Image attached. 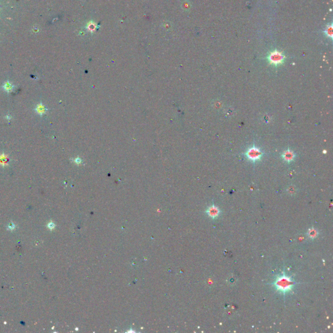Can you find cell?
Segmentation results:
<instances>
[{"label":"cell","instance_id":"obj_1","mask_svg":"<svg viewBox=\"0 0 333 333\" xmlns=\"http://www.w3.org/2000/svg\"><path fill=\"white\" fill-rule=\"evenodd\" d=\"M294 284L295 282L292 278L288 277L285 274L279 276L273 283L277 290L284 293L291 291L294 286Z\"/></svg>","mask_w":333,"mask_h":333},{"label":"cell","instance_id":"obj_2","mask_svg":"<svg viewBox=\"0 0 333 333\" xmlns=\"http://www.w3.org/2000/svg\"><path fill=\"white\" fill-rule=\"evenodd\" d=\"M285 55H284L282 52L279 51L277 50L271 51L267 57L269 63L274 66H278L282 64L284 60H285Z\"/></svg>","mask_w":333,"mask_h":333},{"label":"cell","instance_id":"obj_3","mask_svg":"<svg viewBox=\"0 0 333 333\" xmlns=\"http://www.w3.org/2000/svg\"><path fill=\"white\" fill-rule=\"evenodd\" d=\"M263 155V153L261 152L260 149H258L256 147H252L249 148L246 152V156L249 160L252 161H257L261 158V157Z\"/></svg>","mask_w":333,"mask_h":333},{"label":"cell","instance_id":"obj_4","mask_svg":"<svg viewBox=\"0 0 333 333\" xmlns=\"http://www.w3.org/2000/svg\"><path fill=\"white\" fill-rule=\"evenodd\" d=\"M206 213L210 217H212V219H215V218H217L219 216L220 209H219V208L216 206L212 205L208 208Z\"/></svg>","mask_w":333,"mask_h":333},{"label":"cell","instance_id":"obj_5","mask_svg":"<svg viewBox=\"0 0 333 333\" xmlns=\"http://www.w3.org/2000/svg\"><path fill=\"white\" fill-rule=\"evenodd\" d=\"M2 87L4 91H5L6 93H12V92H13V91L15 90V85L11 82H10L9 81H7L3 83Z\"/></svg>","mask_w":333,"mask_h":333},{"label":"cell","instance_id":"obj_6","mask_svg":"<svg viewBox=\"0 0 333 333\" xmlns=\"http://www.w3.org/2000/svg\"><path fill=\"white\" fill-rule=\"evenodd\" d=\"M35 110L36 113L37 114H38L39 115L42 116L43 115H45V114L47 112L48 109L46 107V106H45V105L41 102V103H39L37 105Z\"/></svg>","mask_w":333,"mask_h":333},{"label":"cell","instance_id":"obj_7","mask_svg":"<svg viewBox=\"0 0 333 333\" xmlns=\"http://www.w3.org/2000/svg\"><path fill=\"white\" fill-rule=\"evenodd\" d=\"M9 157L7 155L4 154V153L0 154V166H2L3 167L8 166L9 165Z\"/></svg>","mask_w":333,"mask_h":333},{"label":"cell","instance_id":"obj_8","mask_svg":"<svg viewBox=\"0 0 333 333\" xmlns=\"http://www.w3.org/2000/svg\"><path fill=\"white\" fill-rule=\"evenodd\" d=\"M282 156L283 157V159L285 161H291L293 159H294L295 154H294V153H293V152H292L291 150H286L285 152L283 153Z\"/></svg>","mask_w":333,"mask_h":333},{"label":"cell","instance_id":"obj_9","mask_svg":"<svg viewBox=\"0 0 333 333\" xmlns=\"http://www.w3.org/2000/svg\"><path fill=\"white\" fill-rule=\"evenodd\" d=\"M324 33H325L327 37L330 38L331 40H332V23L328 24L326 26V28L324 30Z\"/></svg>","mask_w":333,"mask_h":333},{"label":"cell","instance_id":"obj_10","mask_svg":"<svg viewBox=\"0 0 333 333\" xmlns=\"http://www.w3.org/2000/svg\"><path fill=\"white\" fill-rule=\"evenodd\" d=\"M307 234L310 239H314L318 236V232L317 230H315V229H313L312 228V229H310L308 230Z\"/></svg>","mask_w":333,"mask_h":333},{"label":"cell","instance_id":"obj_11","mask_svg":"<svg viewBox=\"0 0 333 333\" xmlns=\"http://www.w3.org/2000/svg\"><path fill=\"white\" fill-rule=\"evenodd\" d=\"M6 119H8V120H11V115H7V116H6Z\"/></svg>","mask_w":333,"mask_h":333}]
</instances>
